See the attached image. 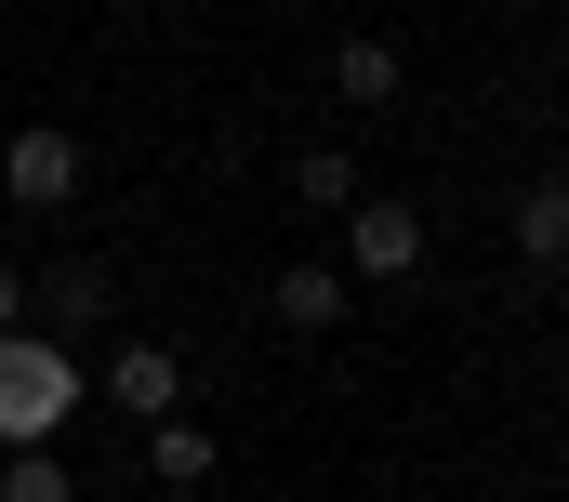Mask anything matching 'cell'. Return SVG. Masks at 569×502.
Masks as SVG:
<instances>
[{"instance_id": "obj_7", "label": "cell", "mask_w": 569, "mask_h": 502, "mask_svg": "<svg viewBox=\"0 0 569 502\" xmlns=\"http://www.w3.org/2000/svg\"><path fill=\"white\" fill-rule=\"evenodd\" d=\"M345 304H358V291H345L331 264H291V278H279V331H331Z\"/></svg>"}, {"instance_id": "obj_10", "label": "cell", "mask_w": 569, "mask_h": 502, "mask_svg": "<svg viewBox=\"0 0 569 502\" xmlns=\"http://www.w3.org/2000/svg\"><path fill=\"white\" fill-rule=\"evenodd\" d=\"M146 436H159V490H199V476H212V436H199L186 410H172V423H146Z\"/></svg>"}, {"instance_id": "obj_1", "label": "cell", "mask_w": 569, "mask_h": 502, "mask_svg": "<svg viewBox=\"0 0 569 502\" xmlns=\"http://www.w3.org/2000/svg\"><path fill=\"white\" fill-rule=\"evenodd\" d=\"M67 396H80V358H67V344L0 331V450H40V436L67 423Z\"/></svg>"}, {"instance_id": "obj_2", "label": "cell", "mask_w": 569, "mask_h": 502, "mask_svg": "<svg viewBox=\"0 0 569 502\" xmlns=\"http://www.w3.org/2000/svg\"><path fill=\"white\" fill-rule=\"evenodd\" d=\"M0 185H13V199H27V212H67V199H80V132H13V145H0Z\"/></svg>"}, {"instance_id": "obj_9", "label": "cell", "mask_w": 569, "mask_h": 502, "mask_svg": "<svg viewBox=\"0 0 569 502\" xmlns=\"http://www.w3.org/2000/svg\"><path fill=\"white\" fill-rule=\"evenodd\" d=\"M291 199H305V212H358V159H345V145H305V159H291Z\"/></svg>"}, {"instance_id": "obj_12", "label": "cell", "mask_w": 569, "mask_h": 502, "mask_svg": "<svg viewBox=\"0 0 569 502\" xmlns=\"http://www.w3.org/2000/svg\"><path fill=\"white\" fill-rule=\"evenodd\" d=\"M0 331H27V278L13 264H0Z\"/></svg>"}, {"instance_id": "obj_8", "label": "cell", "mask_w": 569, "mask_h": 502, "mask_svg": "<svg viewBox=\"0 0 569 502\" xmlns=\"http://www.w3.org/2000/svg\"><path fill=\"white\" fill-rule=\"evenodd\" d=\"M517 251L530 264H569V185H517Z\"/></svg>"}, {"instance_id": "obj_6", "label": "cell", "mask_w": 569, "mask_h": 502, "mask_svg": "<svg viewBox=\"0 0 569 502\" xmlns=\"http://www.w3.org/2000/svg\"><path fill=\"white\" fill-rule=\"evenodd\" d=\"M40 318H53V331H93V318H107V264H93V251H67V264L40 278Z\"/></svg>"}, {"instance_id": "obj_3", "label": "cell", "mask_w": 569, "mask_h": 502, "mask_svg": "<svg viewBox=\"0 0 569 502\" xmlns=\"http://www.w3.org/2000/svg\"><path fill=\"white\" fill-rule=\"evenodd\" d=\"M345 251H358V278H411V264H425V199H371V185H358Z\"/></svg>"}, {"instance_id": "obj_4", "label": "cell", "mask_w": 569, "mask_h": 502, "mask_svg": "<svg viewBox=\"0 0 569 502\" xmlns=\"http://www.w3.org/2000/svg\"><path fill=\"white\" fill-rule=\"evenodd\" d=\"M107 410H133V423H172V410H186V371H172V344H120V358H107Z\"/></svg>"}, {"instance_id": "obj_5", "label": "cell", "mask_w": 569, "mask_h": 502, "mask_svg": "<svg viewBox=\"0 0 569 502\" xmlns=\"http://www.w3.org/2000/svg\"><path fill=\"white\" fill-rule=\"evenodd\" d=\"M331 93H345V107H398V93H411L398 40H331Z\"/></svg>"}, {"instance_id": "obj_11", "label": "cell", "mask_w": 569, "mask_h": 502, "mask_svg": "<svg viewBox=\"0 0 569 502\" xmlns=\"http://www.w3.org/2000/svg\"><path fill=\"white\" fill-rule=\"evenodd\" d=\"M0 502H80V490H67V476H53V463H40V450H27V463H13V476H0Z\"/></svg>"}]
</instances>
